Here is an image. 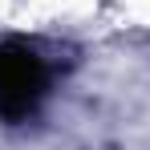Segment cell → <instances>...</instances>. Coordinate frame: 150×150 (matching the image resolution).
I'll list each match as a JSON object with an SVG mask.
<instances>
[{
    "mask_svg": "<svg viewBox=\"0 0 150 150\" xmlns=\"http://www.w3.org/2000/svg\"><path fill=\"white\" fill-rule=\"evenodd\" d=\"M61 73H65L61 45L4 37L0 41V122L28 126L45 110Z\"/></svg>",
    "mask_w": 150,
    "mask_h": 150,
    "instance_id": "6da1fadb",
    "label": "cell"
}]
</instances>
